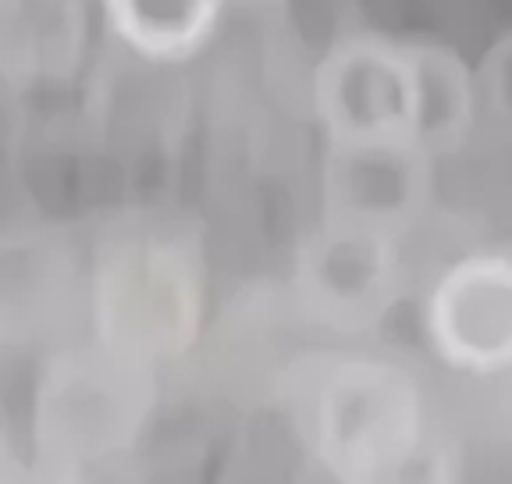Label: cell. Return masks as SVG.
I'll list each match as a JSON object with an SVG mask.
<instances>
[{"label": "cell", "instance_id": "13", "mask_svg": "<svg viewBox=\"0 0 512 484\" xmlns=\"http://www.w3.org/2000/svg\"><path fill=\"white\" fill-rule=\"evenodd\" d=\"M288 0H228V11H249V15H267V11H281Z\"/></svg>", "mask_w": 512, "mask_h": 484}, {"label": "cell", "instance_id": "1", "mask_svg": "<svg viewBox=\"0 0 512 484\" xmlns=\"http://www.w3.org/2000/svg\"><path fill=\"white\" fill-rule=\"evenodd\" d=\"M296 417L335 484H459V449L427 413L424 388L395 360L342 353L296 385Z\"/></svg>", "mask_w": 512, "mask_h": 484}, {"label": "cell", "instance_id": "6", "mask_svg": "<svg viewBox=\"0 0 512 484\" xmlns=\"http://www.w3.org/2000/svg\"><path fill=\"white\" fill-rule=\"evenodd\" d=\"M424 339L452 371L491 378L512 371V257L466 253L424 296Z\"/></svg>", "mask_w": 512, "mask_h": 484}, {"label": "cell", "instance_id": "3", "mask_svg": "<svg viewBox=\"0 0 512 484\" xmlns=\"http://www.w3.org/2000/svg\"><path fill=\"white\" fill-rule=\"evenodd\" d=\"M200 310V271L185 253L160 242H128L100 271L96 342L153 367L192 339Z\"/></svg>", "mask_w": 512, "mask_h": 484}, {"label": "cell", "instance_id": "8", "mask_svg": "<svg viewBox=\"0 0 512 484\" xmlns=\"http://www.w3.org/2000/svg\"><path fill=\"white\" fill-rule=\"evenodd\" d=\"M86 0H0V75L43 86L72 75L86 54Z\"/></svg>", "mask_w": 512, "mask_h": 484}, {"label": "cell", "instance_id": "14", "mask_svg": "<svg viewBox=\"0 0 512 484\" xmlns=\"http://www.w3.org/2000/svg\"><path fill=\"white\" fill-rule=\"evenodd\" d=\"M4 331L8 328H4V296H0V342H4Z\"/></svg>", "mask_w": 512, "mask_h": 484}, {"label": "cell", "instance_id": "2", "mask_svg": "<svg viewBox=\"0 0 512 484\" xmlns=\"http://www.w3.org/2000/svg\"><path fill=\"white\" fill-rule=\"evenodd\" d=\"M153 406V367L107 346L61 353L32 406V449L82 470L136 442Z\"/></svg>", "mask_w": 512, "mask_h": 484}, {"label": "cell", "instance_id": "11", "mask_svg": "<svg viewBox=\"0 0 512 484\" xmlns=\"http://www.w3.org/2000/svg\"><path fill=\"white\" fill-rule=\"evenodd\" d=\"M480 111L512 132V29L502 33L473 65Z\"/></svg>", "mask_w": 512, "mask_h": 484}, {"label": "cell", "instance_id": "7", "mask_svg": "<svg viewBox=\"0 0 512 484\" xmlns=\"http://www.w3.org/2000/svg\"><path fill=\"white\" fill-rule=\"evenodd\" d=\"M438 161L416 143L328 146L320 221L406 239L434 207Z\"/></svg>", "mask_w": 512, "mask_h": 484}, {"label": "cell", "instance_id": "9", "mask_svg": "<svg viewBox=\"0 0 512 484\" xmlns=\"http://www.w3.org/2000/svg\"><path fill=\"white\" fill-rule=\"evenodd\" d=\"M413 61V143L441 161L459 154L480 118L477 79L466 57L438 40H409Z\"/></svg>", "mask_w": 512, "mask_h": 484}, {"label": "cell", "instance_id": "5", "mask_svg": "<svg viewBox=\"0 0 512 484\" xmlns=\"http://www.w3.org/2000/svg\"><path fill=\"white\" fill-rule=\"evenodd\" d=\"M399 239L320 221L299 246L296 299L313 324L335 335L377 331L402 299Z\"/></svg>", "mask_w": 512, "mask_h": 484}, {"label": "cell", "instance_id": "4", "mask_svg": "<svg viewBox=\"0 0 512 484\" xmlns=\"http://www.w3.org/2000/svg\"><path fill=\"white\" fill-rule=\"evenodd\" d=\"M313 118L328 146L413 143L409 40L345 33L313 68Z\"/></svg>", "mask_w": 512, "mask_h": 484}, {"label": "cell", "instance_id": "12", "mask_svg": "<svg viewBox=\"0 0 512 484\" xmlns=\"http://www.w3.org/2000/svg\"><path fill=\"white\" fill-rule=\"evenodd\" d=\"M0 484H86L82 470L47 460L36 449L22 452L15 442L0 438Z\"/></svg>", "mask_w": 512, "mask_h": 484}, {"label": "cell", "instance_id": "10", "mask_svg": "<svg viewBox=\"0 0 512 484\" xmlns=\"http://www.w3.org/2000/svg\"><path fill=\"white\" fill-rule=\"evenodd\" d=\"M100 15L125 50L178 65L207 50L228 15V0H100Z\"/></svg>", "mask_w": 512, "mask_h": 484}]
</instances>
